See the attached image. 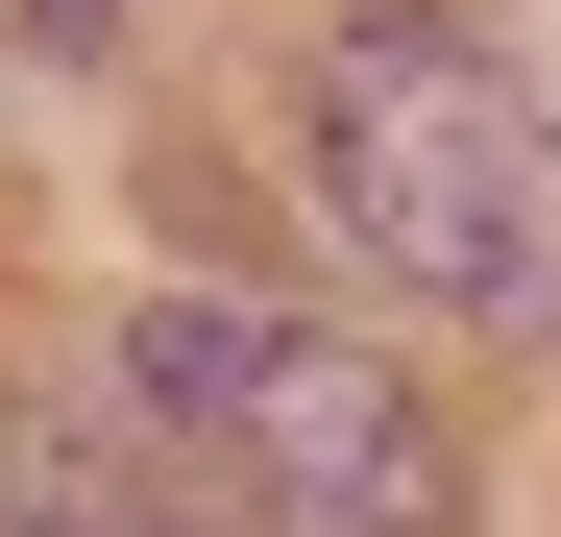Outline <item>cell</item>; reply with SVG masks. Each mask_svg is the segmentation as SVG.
<instances>
[{"instance_id":"obj_1","label":"cell","mask_w":561,"mask_h":537,"mask_svg":"<svg viewBox=\"0 0 561 537\" xmlns=\"http://www.w3.org/2000/svg\"><path fill=\"white\" fill-rule=\"evenodd\" d=\"M318 196H342V244L391 268V294L561 318V123L513 99L489 25H439V0L318 25Z\"/></svg>"},{"instance_id":"obj_2","label":"cell","mask_w":561,"mask_h":537,"mask_svg":"<svg viewBox=\"0 0 561 537\" xmlns=\"http://www.w3.org/2000/svg\"><path fill=\"white\" fill-rule=\"evenodd\" d=\"M123 391L220 439V513H294V537H463V465H439V415H415L391 367H366V342H318V318L147 294Z\"/></svg>"},{"instance_id":"obj_3","label":"cell","mask_w":561,"mask_h":537,"mask_svg":"<svg viewBox=\"0 0 561 537\" xmlns=\"http://www.w3.org/2000/svg\"><path fill=\"white\" fill-rule=\"evenodd\" d=\"M25 537H73V513H25Z\"/></svg>"}]
</instances>
